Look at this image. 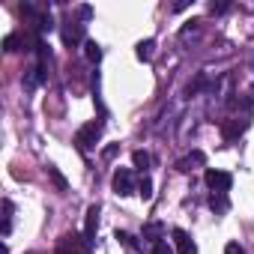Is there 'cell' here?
<instances>
[{
    "label": "cell",
    "instance_id": "obj_1",
    "mask_svg": "<svg viewBox=\"0 0 254 254\" xmlns=\"http://www.w3.org/2000/svg\"><path fill=\"white\" fill-rule=\"evenodd\" d=\"M102 138V120H93V123H84L81 129L75 132V147L81 153H90L96 147V141Z\"/></svg>",
    "mask_w": 254,
    "mask_h": 254
},
{
    "label": "cell",
    "instance_id": "obj_2",
    "mask_svg": "<svg viewBox=\"0 0 254 254\" xmlns=\"http://www.w3.org/2000/svg\"><path fill=\"white\" fill-rule=\"evenodd\" d=\"M203 180H206V186L212 189V194H227L230 186H233V177H230L227 171H215V168H209V171L203 174Z\"/></svg>",
    "mask_w": 254,
    "mask_h": 254
},
{
    "label": "cell",
    "instance_id": "obj_3",
    "mask_svg": "<svg viewBox=\"0 0 254 254\" xmlns=\"http://www.w3.org/2000/svg\"><path fill=\"white\" fill-rule=\"evenodd\" d=\"M114 191H117L120 197H126V194H135V191H138L135 174H132L129 168H117V174H114Z\"/></svg>",
    "mask_w": 254,
    "mask_h": 254
},
{
    "label": "cell",
    "instance_id": "obj_4",
    "mask_svg": "<svg viewBox=\"0 0 254 254\" xmlns=\"http://www.w3.org/2000/svg\"><path fill=\"white\" fill-rule=\"evenodd\" d=\"M174 248L180 251V254H197V245H194V239L183 230V227H174Z\"/></svg>",
    "mask_w": 254,
    "mask_h": 254
},
{
    "label": "cell",
    "instance_id": "obj_5",
    "mask_svg": "<svg viewBox=\"0 0 254 254\" xmlns=\"http://www.w3.org/2000/svg\"><path fill=\"white\" fill-rule=\"evenodd\" d=\"M245 129H248V120H224L221 123V138L224 141H236Z\"/></svg>",
    "mask_w": 254,
    "mask_h": 254
},
{
    "label": "cell",
    "instance_id": "obj_6",
    "mask_svg": "<svg viewBox=\"0 0 254 254\" xmlns=\"http://www.w3.org/2000/svg\"><path fill=\"white\" fill-rule=\"evenodd\" d=\"M96 230H99V206L87 209V221H84V239L96 242Z\"/></svg>",
    "mask_w": 254,
    "mask_h": 254
},
{
    "label": "cell",
    "instance_id": "obj_7",
    "mask_svg": "<svg viewBox=\"0 0 254 254\" xmlns=\"http://www.w3.org/2000/svg\"><path fill=\"white\" fill-rule=\"evenodd\" d=\"M27 45H30V36H24V33H9V36L3 39V51H9V54L24 51Z\"/></svg>",
    "mask_w": 254,
    "mask_h": 254
},
{
    "label": "cell",
    "instance_id": "obj_8",
    "mask_svg": "<svg viewBox=\"0 0 254 254\" xmlns=\"http://www.w3.org/2000/svg\"><path fill=\"white\" fill-rule=\"evenodd\" d=\"M81 39H84V24H66V27H63V42H66V45H78ZM84 42H87V39H84Z\"/></svg>",
    "mask_w": 254,
    "mask_h": 254
},
{
    "label": "cell",
    "instance_id": "obj_9",
    "mask_svg": "<svg viewBox=\"0 0 254 254\" xmlns=\"http://www.w3.org/2000/svg\"><path fill=\"white\" fill-rule=\"evenodd\" d=\"M203 162H206V159H203V153H200V150H194L191 156H186V159H180V162H177V171L189 174V171H191V165H203Z\"/></svg>",
    "mask_w": 254,
    "mask_h": 254
},
{
    "label": "cell",
    "instance_id": "obj_10",
    "mask_svg": "<svg viewBox=\"0 0 254 254\" xmlns=\"http://www.w3.org/2000/svg\"><path fill=\"white\" fill-rule=\"evenodd\" d=\"M162 236H165V224H162V221H150V224L144 227V239H150L153 245L162 242Z\"/></svg>",
    "mask_w": 254,
    "mask_h": 254
},
{
    "label": "cell",
    "instance_id": "obj_11",
    "mask_svg": "<svg viewBox=\"0 0 254 254\" xmlns=\"http://www.w3.org/2000/svg\"><path fill=\"white\" fill-rule=\"evenodd\" d=\"M84 57H87L90 63H99V60H102V45L93 42V39H87V42H84Z\"/></svg>",
    "mask_w": 254,
    "mask_h": 254
},
{
    "label": "cell",
    "instance_id": "obj_12",
    "mask_svg": "<svg viewBox=\"0 0 254 254\" xmlns=\"http://www.w3.org/2000/svg\"><path fill=\"white\" fill-rule=\"evenodd\" d=\"M153 51H156V42H153V39H144V42H138V48H135L138 60H153Z\"/></svg>",
    "mask_w": 254,
    "mask_h": 254
},
{
    "label": "cell",
    "instance_id": "obj_13",
    "mask_svg": "<svg viewBox=\"0 0 254 254\" xmlns=\"http://www.w3.org/2000/svg\"><path fill=\"white\" fill-rule=\"evenodd\" d=\"M48 177H51V183H54V189H57V191H66V189H69V180H66L54 165H48Z\"/></svg>",
    "mask_w": 254,
    "mask_h": 254
},
{
    "label": "cell",
    "instance_id": "obj_14",
    "mask_svg": "<svg viewBox=\"0 0 254 254\" xmlns=\"http://www.w3.org/2000/svg\"><path fill=\"white\" fill-rule=\"evenodd\" d=\"M12 212H15L12 200H3V236L12 233Z\"/></svg>",
    "mask_w": 254,
    "mask_h": 254
},
{
    "label": "cell",
    "instance_id": "obj_15",
    "mask_svg": "<svg viewBox=\"0 0 254 254\" xmlns=\"http://www.w3.org/2000/svg\"><path fill=\"white\" fill-rule=\"evenodd\" d=\"M132 162H135V168H138V171H147L153 159H150V153H147V150H135V153H132Z\"/></svg>",
    "mask_w": 254,
    "mask_h": 254
},
{
    "label": "cell",
    "instance_id": "obj_16",
    "mask_svg": "<svg viewBox=\"0 0 254 254\" xmlns=\"http://www.w3.org/2000/svg\"><path fill=\"white\" fill-rule=\"evenodd\" d=\"M209 206H212V212H227V194H212L209 197Z\"/></svg>",
    "mask_w": 254,
    "mask_h": 254
},
{
    "label": "cell",
    "instance_id": "obj_17",
    "mask_svg": "<svg viewBox=\"0 0 254 254\" xmlns=\"http://www.w3.org/2000/svg\"><path fill=\"white\" fill-rule=\"evenodd\" d=\"M138 194H141L144 200L153 197V180H150V177H141V183H138Z\"/></svg>",
    "mask_w": 254,
    "mask_h": 254
},
{
    "label": "cell",
    "instance_id": "obj_18",
    "mask_svg": "<svg viewBox=\"0 0 254 254\" xmlns=\"http://www.w3.org/2000/svg\"><path fill=\"white\" fill-rule=\"evenodd\" d=\"M203 87H206V75H197V78L186 87V96H194V93H200Z\"/></svg>",
    "mask_w": 254,
    "mask_h": 254
},
{
    "label": "cell",
    "instance_id": "obj_19",
    "mask_svg": "<svg viewBox=\"0 0 254 254\" xmlns=\"http://www.w3.org/2000/svg\"><path fill=\"white\" fill-rule=\"evenodd\" d=\"M117 239H120L123 245H129V248H135V251L141 248V242H138V239H135L132 233H126V230H117Z\"/></svg>",
    "mask_w": 254,
    "mask_h": 254
},
{
    "label": "cell",
    "instance_id": "obj_20",
    "mask_svg": "<svg viewBox=\"0 0 254 254\" xmlns=\"http://www.w3.org/2000/svg\"><path fill=\"white\" fill-rule=\"evenodd\" d=\"M153 254H174V248L168 245V239H162V242L153 245Z\"/></svg>",
    "mask_w": 254,
    "mask_h": 254
},
{
    "label": "cell",
    "instance_id": "obj_21",
    "mask_svg": "<svg viewBox=\"0 0 254 254\" xmlns=\"http://www.w3.org/2000/svg\"><path fill=\"white\" fill-rule=\"evenodd\" d=\"M224 254H245V248H242L239 242H227V245H224Z\"/></svg>",
    "mask_w": 254,
    "mask_h": 254
},
{
    "label": "cell",
    "instance_id": "obj_22",
    "mask_svg": "<svg viewBox=\"0 0 254 254\" xmlns=\"http://www.w3.org/2000/svg\"><path fill=\"white\" fill-rule=\"evenodd\" d=\"M227 9H230V3H212V6H209V12H212V15H224Z\"/></svg>",
    "mask_w": 254,
    "mask_h": 254
},
{
    "label": "cell",
    "instance_id": "obj_23",
    "mask_svg": "<svg viewBox=\"0 0 254 254\" xmlns=\"http://www.w3.org/2000/svg\"><path fill=\"white\" fill-rule=\"evenodd\" d=\"M117 150H120V147H117V144H111V147H105V153H102V156H105V159H114V156H117Z\"/></svg>",
    "mask_w": 254,
    "mask_h": 254
},
{
    "label": "cell",
    "instance_id": "obj_24",
    "mask_svg": "<svg viewBox=\"0 0 254 254\" xmlns=\"http://www.w3.org/2000/svg\"><path fill=\"white\" fill-rule=\"evenodd\" d=\"M78 15H81V18H90V15H93V9H90V6H81V9H78Z\"/></svg>",
    "mask_w": 254,
    "mask_h": 254
},
{
    "label": "cell",
    "instance_id": "obj_25",
    "mask_svg": "<svg viewBox=\"0 0 254 254\" xmlns=\"http://www.w3.org/2000/svg\"><path fill=\"white\" fill-rule=\"evenodd\" d=\"M57 254H69V251H63V248H57Z\"/></svg>",
    "mask_w": 254,
    "mask_h": 254
}]
</instances>
